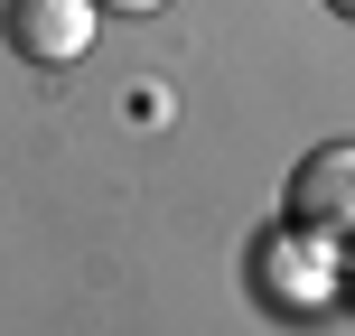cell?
<instances>
[{
	"instance_id": "3",
	"label": "cell",
	"mask_w": 355,
	"mask_h": 336,
	"mask_svg": "<svg viewBox=\"0 0 355 336\" xmlns=\"http://www.w3.org/2000/svg\"><path fill=\"white\" fill-rule=\"evenodd\" d=\"M94 10H112V19H150V10H168V0H94Z\"/></svg>"
},
{
	"instance_id": "1",
	"label": "cell",
	"mask_w": 355,
	"mask_h": 336,
	"mask_svg": "<svg viewBox=\"0 0 355 336\" xmlns=\"http://www.w3.org/2000/svg\"><path fill=\"white\" fill-rule=\"evenodd\" d=\"M290 233H309V243L355 233V141H318L290 168Z\"/></svg>"
},
{
	"instance_id": "4",
	"label": "cell",
	"mask_w": 355,
	"mask_h": 336,
	"mask_svg": "<svg viewBox=\"0 0 355 336\" xmlns=\"http://www.w3.org/2000/svg\"><path fill=\"white\" fill-rule=\"evenodd\" d=\"M327 10H337V19H346V28H355V0H327Z\"/></svg>"
},
{
	"instance_id": "2",
	"label": "cell",
	"mask_w": 355,
	"mask_h": 336,
	"mask_svg": "<svg viewBox=\"0 0 355 336\" xmlns=\"http://www.w3.org/2000/svg\"><path fill=\"white\" fill-rule=\"evenodd\" d=\"M0 37L28 66H75L94 47V0H0Z\"/></svg>"
}]
</instances>
